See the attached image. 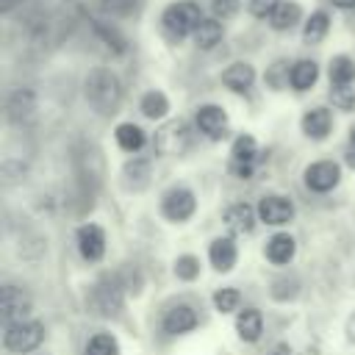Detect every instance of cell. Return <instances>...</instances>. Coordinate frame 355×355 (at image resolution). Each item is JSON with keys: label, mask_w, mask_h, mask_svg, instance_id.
<instances>
[{"label": "cell", "mask_w": 355, "mask_h": 355, "mask_svg": "<svg viewBox=\"0 0 355 355\" xmlns=\"http://www.w3.org/2000/svg\"><path fill=\"white\" fill-rule=\"evenodd\" d=\"M83 94H86V103L100 116H111V114H116V108L122 103V83H119L116 72H111L105 67H94V69H89V75L83 80Z\"/></svg>", "instance_id": "cell-1"}, {"label": "cell", "mask_w": 355, "mask_h": 355, "mask_svg": "<svg viewBox=\"0 0 355 355\" xmlns=\"http://www.w3.org/2000/svg\"><path fill=\"white\" fill-rule=\"evenodd\" d=\"M161 22H164V31L169 36L183 39V36L197 31V25L202 22V14H200V6L194 0H175L164 8Z\"/></svg>", "instance_id": "cell-2"}, {"label": "cell", "mask_w": 355, "mask_h": 355, "mask_svg": "<svg viewBox=\"0 0 355 355\" xmlns=\"http://www.w3.org/2000/svg\"><path fill=\"white\" fill-rule=\"evenodd\" d=\"M153 147L164 158L183 155L191 147V128H189V122L186 119H169V122H164L155 130V136H153Z\"/></svg>", "instance_id": "cell-3"}, {"label": "cell", "mask_w": 355, "mask_h": 355, "mask_svg": "<svg viewBox=\"0 0 355 355\" xmlns=\"http://www.w3.org/2000/svg\"><path fill=\"white\" fill-rule=\"evenodd\" d=\"M122 288H125V286H122L119 277H114V275L100 277V280L92 286V294H89L92 311H94L97 316H105V319L116 316V313L122 311V302H125Z\"/></svg>", "instance_id": "cell-4"}, {"label": "cell", "mask_w": 355, "mask_h": 355, "mask_svg": "<svg viewBox=\"0 0 355 355\" xmlns=\"http://www.w3.org/2000/svg\"><path fill=\"white\" fill-rule=\"evenodd\" d=\"M42 341H44V327H42V322L22 319V322H14V324H6L3 347H6L8 352L25 355V352H33Z\"/></svg>", "instance_id": "cell-5"}, {"label": "cell", "mask_w": 355, "mask_h": 355, "mask_svg": "<svg viewBox=\"0 0 355 355\" xmlns=\"http://www.w3.org/2000/svg\"><path fill=\"white\" fill-rule=\"evenodd\" d=\"M197 208V200L189 189L183 186H172L164 197H161V214L169 219V222H186Z\"/></svg>", "instance_id": "cell-6"}, {"label": "cell", "mask_w": 355, "mask_h": 355, "mask_svg": "<svg viewBox=\"0 0 355 355\" xmlns=\"http://www.w3.org/2000/svg\"><path fill=\"white\" fill-rule=\"evenodd\" d=\"M302 178H305V186H308L311 191L324 194V191H330V189L338 186V180H341V166H338L336 161H313V164L305 166Z\"/></svg>", "instance_id": "cell-7"}, {"label": "cell", "mask_w": 355, "mask_h": 355, "mask_svg": "<svg viewBox=\"0 0 355 355\" xmlns=\"http://www.w3.org/2000/svg\"><path fill=\"white\" fill-rule=\"evenodd\" d=\"M258 219L266 225H275V227L288 225L294 219V202L283 194H266L258 202Z\"/></svg>", "instance_id": "cell-8"}, {"label": "cell", "mask_w": 355, "mask_h": 355, "mask_svg": "<svg viewBox=\"0 0 355 355\" xmlns=\"http://www.w3.org/2000/svg\"><path fill=\"white\" fill-rule=\"evenodd\" d=\"M0 313H3V324H14V322L28 319V313H31V297L22 288H17V286H3Z\"/></svg>", "instance_id": "cell-9"}, {"label": "cell", "mask_w": 355, "mask_h": 355, "mask_svg": "<svg viewBox=\"0 0 355 355\" xmlns=\"http://www.w3.org/2000/svg\"><path fill=\"white\" fill-rule=\"evenodd\" d=\"M230 158H233V172L239 178H250L252 175V164L258 158V144L250 133H241L236 136L233 147H230Z\"/></svg>", "instance_id": "cell-10"}, {"label": "cell", "mask_w": 355, "mask_h": 355, "mask_svg": "<svg viewBox=\"0 0 355 355\" xmlns=\"http://www.w3.org/2000/svg\"><path fill=\"white\" fill-rule=\"evenodd\" d=\"M78 252L86 261H100L105 255V233L100 225H80L78 227Z\"/></svg>", "instance_id": "cell-11"}, {"label": "cell", "mask_w": 355, "mask_h": 355, "mask_svg": "<svg viewBox=\"0 0 355 355\" xmlns=\"http://www.w3.org/2000/svg\"><path fill=\"white\" fill-rule=\"evenodd\" d=\"M161 327H164V333H169V336H183V333H189V330H194L197 327V311L191 308V305H172L166 313H164V319H161Z\"/></svg>", "instance_id": "cell-12"}, {"label": "cell", "mask_w": 355, "mask_h": 355, "mask_svg": "<svg viewBox=\"0 0 355 355\" xmlns=\"http://www.w3.org/2000/svg\"><path fill=\"white\" fill-rule=\"evenodd\" d=\"M197 128L208 139H222L227 133V114L219 105H200L197 108Z\"/></svg>", "instance_id": "cell-13"}, {"label": "cell", "mask_w": 355, "mask_h": 355, "mask_svg": "<svg viewBox=\"0 0 355 355\" xmlns=\"http://www.w3.org/2000/svg\"><path fill=\"white\" fill-rule=\"evenodd\" d=\"M222 83H225L230 92H236V94L250 92L252 83H255V69H252V64L236 61V64L225 67V69H222Z\"/></svg>", "instance_id": "cell-14"}, {"label": "cell", "mask_w": 355, "mask_h": 355, "mask_svg": "<svg viewBox=\"0 0 355 355\" xmlns=\"http://www.w3.org/2000/svg\"><path fill=\"white\" fill-rule=\"evenodd\" d=\"M208 258L214 263L216 272H230L236 266V258H239V250H236V241L230 236H219L211 241L208 247Z\"/></svg>", "instance_id": "cell-15"}, {"label": "cell", "mask_w": 355, "mask_h": 355, "mask_svg": "<svg viewBox=\"0 0 355 355\" xmlns=\"http://www.w3.org/2000/svg\"><path fill=\"white\" fill-rule=\"evenodd\" d=\"M33 108H36V97L31 89H14L6 100V114L11 122H25L33 116Z\"/></svg>", "instance_id": "cell-16"}, {"label": "cell", "mask_w": 355, "mask_h": 355, "mask_svg": "<svg viewBox=\"0 0 355 355\" xmlns=\"http://www.w3.org/2000/svg\"><path fill=\"white\" fill-rule=\"evenodd\" d=\"M300 125H302V133L308 139L322 141L330 133V128H333V114L327 108H311V111L302 114V122Z\"/></svg>", "instance_id": "cell-17"}, {"label": "cell", "mask_w": 355, "mask_h": 355, "mask_svg": "<svg viewBox=\"0 0 355 355\" xmlns=\"http://www.w3.org/2000/svg\"><path fill=\"white\" fill-rule=\"evenodd\" d=\"M255 216H258V208H252L247 202H233L225 208V225L233 233H250L255 227Z\"/></svg>", "instance_id": "cell-18"}, {"label": "cell", "mask_w": 355, "mask_h": 355, "mask_svg": "<svg viewBox=\"0 0 355 355\" xmlns=\"http://www.w3.org/2000/svg\"><path fill=\"white\" fill-rule=\"evenodd\" d=\"M263 252H266V258H269L272 263L283 266V263H291V258H294V252H297V241H294L288 233H275V236L266 241Z\"/></svg>", "instance_id": "cell-19"}, {"label": "cell", "mask_w": 355, "mask_h": 355, "mask_svg": "<svg viewBox=\"0 0 355 355\" xmlns=\"http://www.w3.org/2000/svg\"><path fill=\"white\" fill-rule=\"evenodd\" d=\"M236 333H239L241 341H250V344L258 341L261 333H263V316H261V311L258 308L239 311V316H236Z\"/></svg>", "instance_id": "cell-20"}, {"label": "cell", "mask_w": 355, "mask_h": 355, "mask_svg": "<svg viewBox=\"0 0 355 355\" xmlns=\"http://www.w3.org/2000/svg\"><path fill=\"white\" fill-rule=\"evenodd\" d=\"M319 78V64L311 61V58H302L297 64H291V72H288V86L297 89V92H308Z\"/></svg>", "instance_id": "cell-21"}, {"label": "cell", "mask_w": 355, "mask_h": 355, "mask_svg": "<svg viewBox=\"0 0 355 355\" xmlns=\"http://www.w3.org/2000/svg\"><path fill=\"white\" fill-rule=\"evenodd\" d=\"M191 36H194V44H197L200 50H211V47H216V44L222 42L225 31H222V22H219L216 17H208V19H202V22L197 25V31H194Z\"/></svg>", "instance_id": "cell-22"}, {"label": "cell", "mask_w": 355, "mask_h": 355, "mask_svg": "<svg viewBox=\"0 0 355 355\" xmlns=\"http://www.w3.org/2000/svg\"><path fill=\"white\" fill-rule=\"evenodd\" d=\"M114 136H116V144H119L125 153H139V150L144 147V141H147L144 130H141L139 125H133V122H122V125H116Z\"/></svg>", "instance_id": "cell-23"}, {"label": "cell", "mask_w": 355, "mask_h": 355, "mask_svg": "<svg viewBox=\"0 0 355 355\" xmlns=\"http://www.w3.org/2000/svg\"><path fill=\"white\" fill-rule=\"evenodd\" d=\"M327 75H330V86H352L355 83V61L349 55H333Z\"/></svg>", "instance_id": "cell-24"}, {"label": "cell", "mask_w": 355, "mask_h": 355, "mask_svg": "<svg viewBox=\"0 0 355 355\" xmlns=\"http://www.w3.org/2000/svg\"><path fill=\"white\" fill-rule=\"evenodd\" d=\"M122 175H125L128 189H141V186H147V178H150V158L133 155V158L122 166Z\"/></svg>", "instance_id": "cell-25"}, {"label": "cell", "mask_w": 355, "mask_h": 355, "mask_svg": "<svg viewBox=\"0 0 355 355\" xmlns=\"http://www.w3.org/2000/svg\"><path fill=\"white\" fill-rule=\"evenodd\" d=\"M330 31V14L327 11H313L302 28V39L305 44H319Z\"/></svg>", "instance_id": "cell-26"}, {"label": "cell", "mask_w": 355, "mask_h": 355, "mask_svg": "<svg viewBox=\"0 0 355 355\" xmlns=\"http://www.w3.org/2000/svg\"><path fill=\"white\" fill-rule=\"evenodd\" d=\"M302 17V8H300V3H294V0H283L280 3V8L272 14V28L275 31H288V28H294L297 25V19Z\"/></svg>", "instance_id": "cell-27"}, {"label": "cell", "mask_w": 355, "mask_h": 355, "mask_svg": "<svg viewBox=\"0 0 355 355\" xmlns=\"http://www.w3.org/2000/svg\"><path fill=\"white\" fill-rule=\"evenodd\" d=\"M141 114L147 116V119H161V116H166V111H169V100H166V94L164 92H158V89H150L144 97H141Z\"/></svg>", "instance_id": "cell-28"}, {"label": "cell", "mask_w": 355, "mask_h": 355, "mask_svg": "<svg viewBox=\"0 0 355 355\" xmlns=\"http://www.w3.org/2000/svg\"><path fill=\"white\" fill-rule=\"evenodd\" d=\"M269 294H272V300H277V302H288V300H294V297L300 294V280H297L294 275H280V277L272 280Z\"/></svg>", "instance_id": "cell-29"}, {"label": "cell", "mask_w": 355, "mask_h": 355, "mask_svg": "<svg viewBox=\"0 0 355 355\" xmlns=\"http://www.w3.org/2000/svg\"><path fill=\"white\" fill-rule=\"evenodd\" d=\"M86 355H119V344L111 333H97L86 344Z\"/></svg>", "instance_id": "cell-30"}, {"label": "cell", "mask_w": 355, "mask_h": 355, "mask_svg": "<svg viewBox=\"0 0 355 355\" xmlns=\"http://www.w3.org/2000/svg\"><path fill=\"white\" fill-rule=\"evenodd\" d=\"M239 302H241V294H239L233 286L219 288V291L214 294V308H216L219 313H233V311L239 308Z\"/></svg>", "instance_id": "cell-31"}, {"label": "cell", "mask_w": 355, "mask_h": 355, "mask_svg": "<svg viewBox=\"0 0 355 355\" xmlns=\"http://www.w3.org/2000/svg\"><path fill=\"white\" fill-rule=\"evenodd\" d=\"M330 103L338 111H352L355 108V86H330Z\"/></svg>", "instance_id": "cell-32"}, {"label": "cell", "mask_w": 355, "mask_h": 355, "mask_svg": "<svg viewBox=\"0 0 355 355\" xmlns=\"http://www.w3.org/2000/svg\"><path fill=\"white\" fill-rule=\"evenodd\" d=\"M175 275H178V280H194L197 275H200V261L194 258V255H178V261H175Z\"/></svg>", "instance_id": "cell-33"}, {"label": "cell", "mask_w": 355, "mask_h": 355, "mask_svg": "<svg viewBox=\"0 0 355 355\" xmlns=\"http://www.w3.org/2000/svg\"><path fill=\"white\" fill-rule=\"evenodd\" d=\"M288 64L286 61H275L269 69H266V83L272 86V89H280V86H286L288 83Z\"/></svg>", "instance_id": "cell-34"}, {"label": "cell", "mask_w": 355, "mask_h": 355, "mask_svg": "<svg viewBox=\"0 0 355 355\" xmlns=\"http://www.w3.org/2000/svg\"><path fill=\"white\" fill-rule=\"evenodd\" d=\"M280 3L283 0H250V14L255 17V19H272V14L280 8Z\"/></svg>", "instance_id": "cell-35"}, {"label": "cell", "mask_w": 355, "mask_h": 355, "mask_svg": "<svg viewBox=\"0 0 355 355\" xmlns=\"http://www.w3.org/2000/svg\"><path fill=\"white\" fill-rule=\"evenodd\" d=\"M211 11L216 19H230L239 11V0H211Z\"/></svg>", "instance_id": "cell-36"}, {"label": "cell", "mask_w": 355, "mask_h": 355, "mask_svg": "<svg viewBox=\"0 0 355 355\" xmlns=\"http://www.w3.org/2000/svg\"><path fill=\"white\" fill-rule=\"evenodd\" d=\"M103 3V8L108 11V14H114V17H128L133 8H136V0H100Z\"/></svg>", "instance_id": "cell-37"}, {"label": "cell", "mask_w": 355, "mask_h": 355, "mask_svg": "<svg viewBox=\"0 0 355 355\" xmlns=\"http://www.w3.org/2000/svg\"><path fill=\"white\" fill-rule=\"evenodd\" d=\"M344 158H347V164L355 169V128L349 130V141H347V150H344Z\"/></svg>", "instance_id": "cell-38"}, {"label": "cell", "mask_w": 355, "mask_h": 355, "mask_svg": "<svg viewBox=\"0 0 355 355\" xmlns=\"http://www.w3.org/2000/svg\"><path fill=\"white\" fill-rule=\"evenodd\" d=\"M347 338L355 344V311L349 313V319H347Z\"/></svg>", "instance_id": "cell-39"}, {"label": "cell", "mask_w": 355, "mask_h": 355, "mask_svg": "<svg viewBox=\"0 0 355 355\" xmlns=\"http://www.w3.org/2000/svg\"><path fill=\"white\" fill-rule=\"evenodd\" d=\"M330 3H333L336 8H344V11H347V8H355V0H330Z\"/></svg>", "instance_id": "cell-40"}, {"label": "cell", "mask_w": 355, "mask_h": 355, "mask_svg": "<svg viewBox=\"0 0 355 355\" xmlns=\"http://www.w3.org/2000/svg\"><path fill=\"white\" fill-rule=\"evenodd\" d=\"M272 355H291V347H288V344H277V347L272 349Z\"/></svg>", "instance_id": "cell-41"}, {"label": "cell", "mask_w": 355, "mask_h": 355, "mask_svg": "<svg viewBox=\"0 0 355 355\" xmlns=\"http://www.w3.org/2000/svg\"><path fill=\"white\" fill-rule=\"evenodd\" d=\"M11 6H14V0H0V8H3V11H8Z\"/></svg>", "instance_id": "cell-42"}]
</instances>
